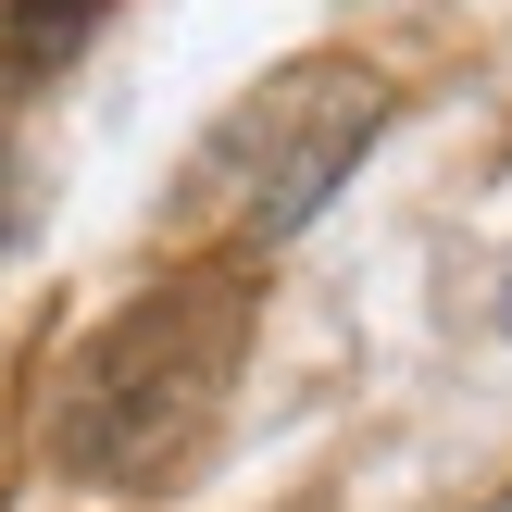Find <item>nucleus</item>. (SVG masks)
<instances>
[{"instance_id":"obj_1","label":"nucleus","mask_w":512,"mask_h":512,"mask_svg":"<svg viewBox=\"0 0 512 512\" xmlns=\"http://www.w3.org/2000/svg\"><path fill=\"white\" fill-rule=\"evenodd\" d=\"M250 313H263V275H250L238 250H213V263H188V275H150L125 313H100L88 338L63 350L50 413H38L50 463H63L75 488H175L188 450L213 438L225 388H238Z\"/></svg>"},{"instance_id":"obj_2","label":"nucleus","mask_w":512,"mask_h":512,"mask_svg":"<svg viewBox=\"0 0 512 512\" xmlns=\"http://www.w3.org/2000/svg\"><path fill=\"white\" fill-rule=\"evenodd\" d=\"M375 138H388V75L313 50V63L263 75L250 100H225L188 175H200V200H225V213H238V238L263 250V238H300V225H313L325 200L363 175Z\"/></svg>"},{"instance_id":"obj_3","label":"nucleus","mask_w":512,"mask_h":512,"mask_svg":"<svg viewBox=\"0 0 512 512\" xmlns=\"http://www.w3.org/2000/svg\"><path fill=\"white\" fill-rule=\"evenodd\" d=\"M113 25V0H0V75L13 88H38V75H63L75 50Z\"/></svg>"},{"instance_id":"obj_4","label":"nucleus","mask_w":512,"mask_h":512,"mask_svg":"<svg viewBox=\"0 0 512 512\" xmlns=\"http://www.w3.org/2000/svg\"><path fill=\"white\" fill-rule=\"evenodd\" d=\"M0 238H13V175H0Z\"/></svg>"},{"instance_id":"obj_5","label":"nucleus","mask_w":512,"mask_h":512,"mask_svg":"<svg viewBox=\"0 0 512 512\" xmlns=\"http://www.w3.org/2000/svg\"><path fill=\"white\" fill-rule=\"evenodd\" d=\"M500 338H512V288H500Z\"/></svg>"}]
</instances>
